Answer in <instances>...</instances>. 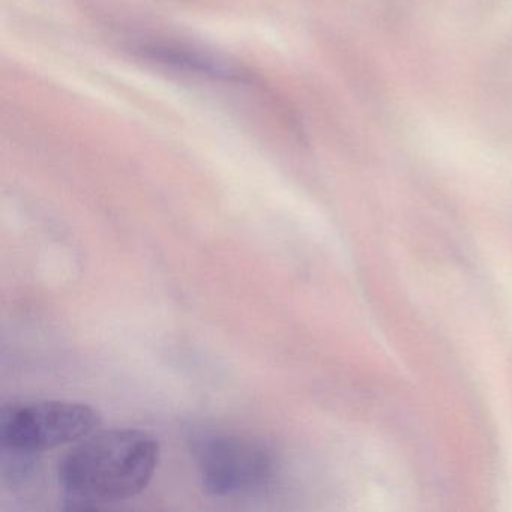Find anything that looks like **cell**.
<instances>
[{
  "label": "cell",
  "instance_id": "cell-1",
  "mask_svg": "<svg viewBox=\"0 0 512 512\" xmlns=\"http://www.w3.org/2000/svg\"><path fill=\"white\" fill-rule=\"evenodd\" d=\"M160 460L152 434L134 428L89 434L59 463V482L71 508L91 509L142 493Z\"/></svg>",
  "mask_w": 512,
  "mask_h": 512
},
{
  "label": "cell",
  "instance_id": "cell-2",
  "mask_svg": "<svg viewBox=\"0 0 512 512\" xmlns=\"http://www.w3.org/2000/svg\"><path fill=\"white\" fill-rule=\"evenodd\" d=\"M100 425V413L89 404L64 400L14 403L0 412V445L8 451L35 454L79 442Z\"/></svg>",
  "mask_w": 512,
  "mask_h": 512
},
{
  "label": "cell",
  "instance_id": "cell-3",
  "mask_svg": "<svg viewBox=\"0 0 512 512\" xmlns=\"http://www.w3.org/2000/svg\"><path fill=\"white\" fill-rule=\"evenodd\" d=\"M203 487L215 496L256 493L271 484L277 461L259 440L233 434H205L194 440Z\"/></svg>",
  "mask_w": 512,
  "mask_h": 512
}]
</instances>
